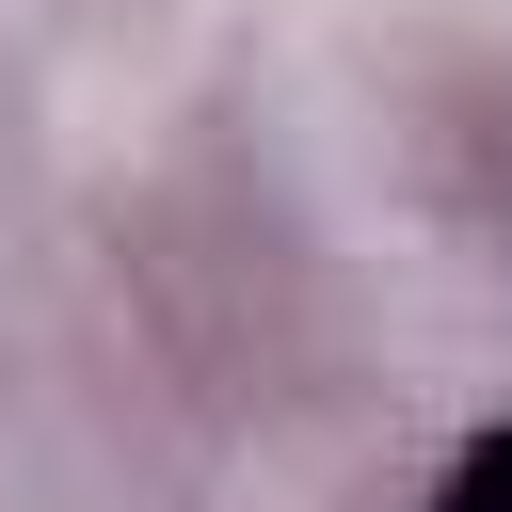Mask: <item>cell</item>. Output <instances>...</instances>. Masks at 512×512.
Wrapping results in <instances>:
<instances>
[{"label":"cell","instance_id":"obj_1","mask_svg":"<svg viewBox=\"0 0 512 512\" xmlns=\"http://www.w3.org/2000/svg\"><path fill=\"white\" fill-rule=\"evenodd\" d=\"M464 512H512V448H496V464H480V480H464Z\"/></svg>","mask_w":512,"mask_h":512}]
</instances>
